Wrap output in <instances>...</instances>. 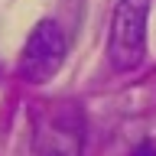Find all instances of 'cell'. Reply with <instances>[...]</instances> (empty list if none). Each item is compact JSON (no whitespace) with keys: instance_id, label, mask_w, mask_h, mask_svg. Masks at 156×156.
<instances>
[{"instance_id":"6da1fadb","label":"cell","mask_w":156,"mask_h":156,"mask_svg":"<svg viewBox=\"0 0 156 156\" xmlns=\"http://www.w3.org/2000/svg\"><path fill=\"white\" fill-rule=\"evenodd\" d=\"M146 16L150 0H117L107 39V58L114 72H133L146 55Z\"/></svg>"},{"instance_id":"7a4b0ae2","label":"cell","mask_w":156,"mask_h":156,"mask_svg":"<svg viewBox=\"0 0 156 156\" xmlns=\"http://www.w3.org/2000/svg\"><path fill=\"white\" fill-rule=\"evenodd\" d=\"M39 156H81L85 146V114L78 104H55L36 117L33 133Z\"/></svg>"},{"instance_id":"3957f363","label":"cell","mask_w":156,"mask_h":156,"mask_svg":"<svg viewBox=\"0 0 156 156\" xmlns=\"http://www.w3.org/2000/svg\"><path fill=\"white\" fill-rule=\"evenodd\" d=\"M65 55H68V39L62 33V26L55 20H39L23 46L20 75L33 85H42L52 75H58V68L65 65Z\"/></svg>"},{"instance_id":"277c9868","label":"cell","mask_w":156,"mask_h":156,"mask_svg":"<svg viewBox=\"0 0 156 156\" xmlns=\"http://www.w3.org/2000/svg\"><path fill=\"white\" fill-rule=\"evenodd\" d=\"M130 156H156V146L153 143H140V146H133Z\"/></svg>"}]
</instances>
